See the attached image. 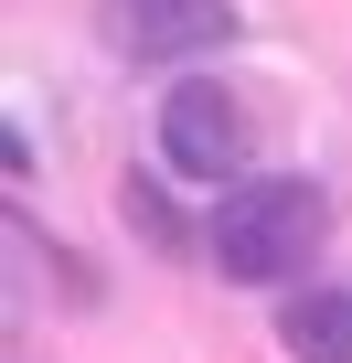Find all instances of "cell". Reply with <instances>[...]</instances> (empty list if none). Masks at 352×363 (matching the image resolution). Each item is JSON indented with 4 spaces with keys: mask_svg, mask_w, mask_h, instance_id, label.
<instances>
[{
    "mask_svg": "<svg viewBox=\"0 0 352 363\" xmlns=\"http://www.w3.org/2000/svg\"><path fill=\"white\" fill-rule=\"evenodd\" d=\"M320 235H331V193H320V182L310 171H256V182H235V193L214 203L203 257L235 289H288V278H310Z\"/></svg>",
    "mask_w": 352,
    "mask_h": 363,
    "instance_id": "6da1fadb",
    "label": "cell"
},
{
    "mask_svg": "<svg viewBox=\"0 0 352 363\" xmlns=\"http://www.w3.org/2000/svg\"><path fill=\"white\" fill-rule=\"evenodd\" d=\"M149 139H160V160L182 171V182H203V193L256 182V171H246V160H256V118H246V96H235L225 75H182V86L160 96Z\"/></svg>",
    "mask_w": 352,
    "mask_h": 363,
    "instance_id": "7a4b0ae2",
    "label": "cell"
},
{
    "mask_svg": "<svg viewBox=\"0 0 352 363\" xmlns=\"http://www.w3.org/2000/svg\"><path fill=\"white\" fill-rule=\"evenodd\" d=\"M139 65L160 54H214V43H235V0H128V33H118Z\"/></svg>",
    "mask_w": 352,
    "mask_h": 363,
    "instance_id": "3957f363",
    "label": "cell"
},
{
    "mask_svg": "<svg viewBox=\"0 0 352 363\" xmlns=\"http://www.w3.org/2000/svg\"><path fill=\"white\" fill-rule=\"evenodd\" d=\"M278 352L288 363H352V289H288L278 299Z\"/></svg>",
    "mask_w": 352,
    "mask_h": 363,
    "instance_id": "277c9868",
    "label": "cell"
},
{
    "mask_svg": "<svg viewBox=\"0 0 352 363\" xmlns=\"http://www.w3.org/2000/svg\"><path fill=\"white\" fill-rule=\"evenodd\" d=\"M118 225H128L149 257H193V225H182V203H171L149 171H128V182H118Z\"/></svg>",
    "mask_w": 352,
    "mask_h": 363,
    "instance_id": "5b68a950",
    "label": "cell"
}]
</instances>
